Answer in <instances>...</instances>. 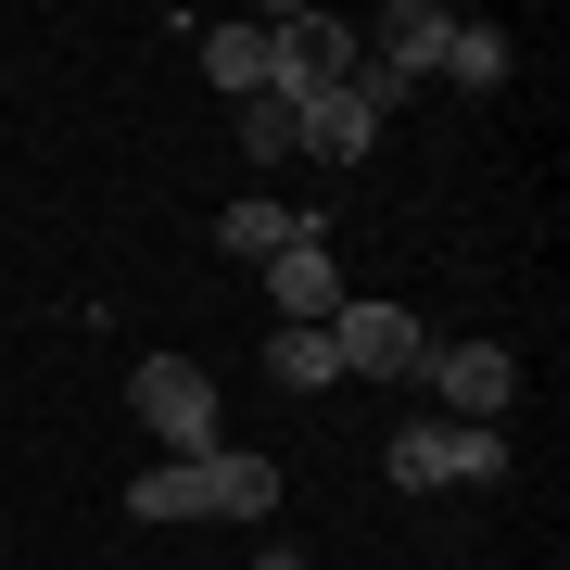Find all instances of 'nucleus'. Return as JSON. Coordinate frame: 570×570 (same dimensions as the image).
<instances>
[{"label":"nucleus","mask_w":570,"mask_h":570,"mask_svg":"<svg viewBox=\"0 0 570 570\" xmlns=\"http://www.w3.org/2000/svg\"><path fill=\"white\" fill-rule=\"evenodd\" d=\"M127 406L165 456H216V367L204 355H140L127 367Z\"/></svg>","instance_id":"nucleus-1"},{"label":"nucleus","mask_w":570,"mask_h":570,"mask_svg":"<svg viewBox=\"0 0 570 570\" xmlns=\"http://www.w3.org/2000/svg\"><path fill=\"white\" fill-rule=\"evenodd\" d=\"M419 381H431V419L494 431V419H508V393H520V355H508V343H431Z\"/></svg>","instance_id":"nucleus-2"},{"label":"nucleus","mask_w":570,"mask_h":570,"mask_svg":"<svg viewBox=\"0 0 570 570\" xmlns=\"http://www.w3.org/2000/svg\"><path fill=\"white\" fill-rule=\"evenodd\" d=\"M381 469H393V494H444V482H494L508 444H494V431H456V419H406L381 444Z\"/></svg>","instance_id":"nucleus-3"},{"label":"nucleus","mask_w":570,"mask_h":570,"mask_svg":"<svg viewBox=\"0 0 570 570\" xmlns=\"http://www.w3.org/2000/svg\"><path fill=\"white\" fill-rule=\"evenodd\" d=\"M330 355H343V381H419L431 330L406 305H343V317H330Z\"/></svg>","instance_id":"nucleus-4"},{"label":"nucleus","mask_w":570,"mask_h":570,"mask_svg":"<svg viewBox=\"0 0 570 570\" xmlns=\"http://www.w3.org/2000/svg\"><path fill=\"white\" fill-rule=\"evenodd\" d=\"M266 305H279V330H330V317H343V254H330L317 216H305V242L266 266Z\"/></svg>","instance_id":"nucleus-5"},{"label":"nucleus","mask_w":570,"mask_h":570,"mask_svg":"<svg viewBox=\"0 0 570 570\" xmlns=\"http://www.w3.org/2000/svg\"><path fill=\"white\" fill-rule=\"evenodd\" d=\"M444 26H456V13H431V0H393V13H381V26H355V39H367V63H393L406 89H431V77H444Z\"/></svg>","instance_id":"nucleus-6"},{"label":"nucleus","mask_w":570,"mask_h":570,"mask_svg":"<svg viewBox=\"0 0 570 570\" xmlns=\"http://www.w3.org/2000/svg\"><path fill=\"white\" fill-rule=\"evenodd\" d=\"M204 39V77L228 89V102H266L279 89V51H266V26H190Z\"/></svg>","instance_id":"nucleus-7"},{"label":"nucleus","mask_w":570,"mask_h":570,"mask_svg":"<svg viewBox=\"0 0 570 570\" xmlns=\"http://www.w3.org/2000/svg\"><path fill=\"white\" fill-rule=\"evenodd\" d=\"M190 469H204V520H266V508H279V456H190Z\"/></svg>","instance_id":"nucleus-8"},{"label":"nucleus","mask_w":570,"mask_h":570,"mask_svg":"<svg viewBox=\"0 0 570 570\" xmlns=\"http://www.w3.org/2000/svg\"><path fill=\"white\" fill-rule=\"evenodd\" d=\"M305 153L317 165H367V153H381V115H367L355 89H317V102H305Z\"/></svg>","instance_id":"nucleus-9"},{"label":"nucleus","mask_w":570,"mask_h":570,"mask_svg":"<svg viewBox=\"0 0 570 570\" xmlns=\"http://www.w3.org/2000/svg\"><path fill=\"white\" fill-rule=\"evenodd\" d=\"M127 520H140V532H190V520H204V469H190V456L140 469V482H127Z\"/></svg>","instance_id":"nucleus-10"},{"label":"nucleus","mask_w":570,"mask_h":570,"mask_svg":"<svg viewBox=\"0 0 570 570\" xmlns=\"http://www.w3.org/2000/svg\"><path fill=\"white\" fill-rule=\"evenodd\" d=\"M216 242H228V266H279L292 242H305V216H292V204H228Z\"/></svg>","instance_id":"nucleus-11"},{"label":"nucleus","mask_w":570,"mask_h":570,"mask_svg":"<svg viewBox=\"0 0 570 570\" xmlns=\"http://www.w3.org/2000/svg\"><path fill=\"white\" fill-rule=\"evenodd\" d=\"M444 77L456 89H508V26H494V13H456L444 26Z\"/></svg>","instance_id":"nucleus-12"},{"label":"nucleus","mask_w":570,"mask_h":570,"mask_svg":"<svg viewBox=\"0 0 570 570\" xmlns=\"http://www.w3.org/2000/svg\"><path fill=\"white\" fill-rule=\"evenodd\" d=\"M266 381H279V393H330V381H343L330 330H266Z\"/></svg>","instance_id":"nucleus-13"},{"label":"nucleus","mask_w":570,"mask_h":570,"mask_svg":"<svg viewBox=\"0 0 570 570\" xmlns=\"http://www.w3.org/2000/svg\"><path fill=\"white\" fill-rule=\"evenodd\" d=\"M242 153H254V165L305 153V102H292V89H266V102H242Z\"/></svg>","instance_id":"nucleus-14"},{"label":"nucleus","mask_w":570,"mask_h":570,"mask_svg":"<svg viewBox=\"0 0 570 570\" xmlns=\"http://www.w3.org/2000/svg\"><path fill=\"white\" fill-rule=\"evenodd\" d=\"M254 570H305V558H292V546H266V558H254Z\"/></svg>","instance_id":"nucleus-15"}]
</instances>
